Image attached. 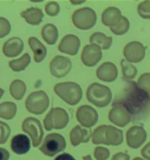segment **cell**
<instances>
[{"label": "cell", "instance_id": "cell-30", "mask_svg": "<svg viewBox=\"0 0 150 160\" xmlns=\"http://www.w3.org/2000/svg\"><path fill=\"white\" fill-rule=\"evenodd\" d=\"M130 28V22L126 17L122 16L120 22L116 26L110 28L112 33L116 35H122L126 33Z\"/></svg>", "mask_w": 150, "mask_h": 160}, {"label": "cell", "instance_id": "cell-8", "mask_svg": "<svg viewBox=\"0 0 150 160\" xmlns=\"http://www.w3.org/2000/svg\"><path fill=\"white\" fill-rule=\"evenodd\" d=\"M66 147L65 138L61 134L52 133L45 137L39 150L45 155L53 157Z\"/></svg>", "mask_w": 150, "mask_h": 160}, {"label": "cell", "instance_id": "cell-4", "mask_svg": "<svg viewBox=\"0 0 150 160\" xmlns=\"http://www.w3.org/2000/svg\"><path fill=\"white\" fill-rule=\"evenodd\" d=\"M86 98L90 103L103 108L108 106L112 100V92L104 85L94 83L89 86L86 92Z\"/></svg>", "mask_w": 150, "mask_h": 160}, {"label": "cell", "instance_id": "cell-42", "mask_svg": "<svg viewBox=\"0 0 150 160\" xmlns=\"http://www.w3.org/2000/svg\"><path fill=\"white\" fill-rule=\"evenodd\" d=\"M83 160H92V157H91V155H87V156H85L84 157H83Z\"/></svg>", "mask_w": 150, "mask_h": 160}, {"label": "cell", "instance_id": "cell-33", "mask_svg": "<svg viewBox=\"0 0 150 160\" xmlns=\"http://www.w3.org/2000/svg\"><path fill=\"white\" fill-rule=\"evenodd\" d=\"M138 12L144 19H150V1H145L138 7Z\"/></svg>", "mask_w": 150, "mask_h": 160}, {"label": "cell", "instance_id": "cell-44", "mask_svg": "<svg viewBox=\"0 0 150 160\" xmlns=\"http://www.w3.org/2000/svg\"><path fill=\"white\" fill-rule=\"evenodd\" d=\"M133 160H144V159H142V158H141L140 157H136L135 158H134Z\"/></svg>", "mask_w": 150, "mask_h": 160}, {"label": "cell", "instance_id": "cell-39", "mask_svg": "<svg viewBox=\"0 0 150 160\" xmlns=\"http://www.w3.org/2000/svg\"><path fill=\"white\" fill-rule=\"evenodd\" d=\"M9 152L3 148L0 147V160H8Z\"/></svg>", "mask_w": 150, "mask_h": 160}, {"label": "cell", "instance_id": "cell-13", "mask_svg": "<svg viewBox=\"0 0 150 160\" xmlns=\"http://www.w3.org/2000/svg\"><path fill=\"white\" fill-rule=\"evenodd\" d=\"M103 56L102 49L96 44H89L84 47L81 59L85 66L93 67L96 65Z\"/></svg>", "mask_w": 150, "mask_h": 160}, {"label": "cell", "instance_id": "cell-6", "mask_svg": "<svg viewBox=\"0 0 150 160\" xmlns=\"http://www.w3.org/2000/svg\"><path fill=\"white\" fill-rule=\"evenodd\" d=\"M69 122V114L64 108H52L43 120V124L47 131L52 129H62L66 127Z\"/></svg>", "mask_w": 150, "mask_h": 160}, {"label": "cell", "instance_id": "cell-7", "mask_svg": "<svg viewBox=\"0 0 150 160\" xmlns=\"http://www.w3.org/2000/svg\"><path fill=\"white\" fill-rule=\"evenodd\" d=\"M72 19L76 28L82 30H89L96 24L97 15L93 9L84 7L75 11Z\"/></svg>", "mask_w": 150, "mask_h": 160}, {"label": "cell", "instance_id": "cell-14", "mask_svg": "<svg viewBox=\"0 0 150 160\" xmlns=\"http://www.w3.org/2000/svg\"><path fill=\"white\" fill-rule=\"evenodd\" d=\"M147 138V132L141 126L131 127L127 132V144L131 148H139L145 142Z\"/></svg>", "mask_w": 150, "mask_h": 160}, {"label": "cell", "instance_id": "cell-28", "mask_svg": "<svg viewBox=\"0 0 150 160\" xmlns=\"http://www.w3.org/2000/svg\"><path fill=\"white\" fill-rule=\"evenodd\" d=\"M31 58L28 53H25L18 59L11 61L9 62L10 68L14 72H21L25 70L30 64Z\"/></svg>", "mask_w": 150, "mask_h": 160}, {"label": "cell", "instance_id": "cell-26", "mask_svg": "<svg viewBox=\"0 0 150 160\" xmlns=\"http://www.w3.org/2000/svg\"><path fill=\"white\" fill-rule=\"evenodd\" d=\"M27 91V86L22 80H14L9 87V92L14 99L20 100L23 98Z\"/></svg>", "mask_w": 150, "mask_h": 160}, {"label": "cell", "instance_id": "cell-15", "mask_svg": "<svg viewBox=\"0 0 150 160\" xmlns=\"http://www.w3.org/2000/svg\"><path fill=\"white\" fill-rule=\"evenodd\" d=\"M124 55L130 63H139L144 58L145 48L142 43L132 41L127 43L124 49Z\"/></svg>", "mask_w": 150, "mask_h": 160}, {"label": "cell", "instance_id": "cell-3", "mask_svg": "<svg viewBox=\"0 0 150 160\" xmlns=\"http://www.w3.org/2000/svg\"><path fill=\"white\" fill-rule=\"evenodd\" d=\"M54 92L66 103L75 106L79 103L83 96L82 88L79 84L73 82H63L55 85Z\"/></svg>", "mask_w": 150, "mask_h": 160}, {"label": "cell", "instance_id": "cell-1", "mask_svg": "<svg viewBox=\"0 0 150 160\" xmlns=\"http://www.w3.org/2000/svg\"><path fill=\"white\" fill-rule=\"evenodd\" d=\"M128 93L126 94V99L123 100L122 104L134 118H138L146 113L148 108L147 104L150 103V98L143 90L136 86L135 82H130Z\"/></svg>", "mask_w": 150, "mask_h": 160}, {"label": "cell", "instance_id": "cell-18", "mask_svg": "<svg viewBox=\"0 0 150 160\" xmlns=\"http://www.w3.org/2000/svg\"><path fill=\"white\" fill-rule=\"evenodd\" d=\"M23 48L24 43L21 38L12 37L5 42L2 51L6 57L14 58L18 57L21 53Z\"/></svg>", "mask_w": 150, "mask_h": 160}, {"label": "cell", "instance_id": "cell-22", "mask_svg": "<svg viewBox=\"0 0 150 160\" xmlns=\"http://www.w3.org/2000/svg\"><path fill=\"white\" fill-rule=\"evenodd\" d=\"M28 44L33 52L35 61L37 63L43 61L47 57V48L38 38L33 37L29 38Z\"/></svg>", "mask_w": 150, "mask_h": 160}, {"label": "cell", "instance_id": "cell-34", "mask_svg": "<svg viewBox=\"0 0 150 160\" xmlns=\"http://www.w3.org/2000/svg\"><path fill=\"white\" fill-rule=\"evenodd\" d=\"M11 31V26L8 19L0 17V38L7 36Z\"/></svg>", "mask_w": 150, "mask_h": 160}, {"label": "cell", "instance_id": "cell-38", "mask_svg": "<svg viewBox=\"0 0 150 160\" xmlns=\"http://www.w3.org/2000/svg\"><path fill=\"white\" fill-rule=\"evenodd\" d=\"M112 160H130V157L125 152H118L112 156Z\"/></svg>", "mask_w": 150, "mask_h": 160}, {"label": "cell", "instance_id": "cell-24", "mask_svg": "<svg viewBox=\"0 0 150 160\" xmlns=\"http://www.w3.org/2000/svg\"><path fill=\"white\" fill-rule=\"evenodd\" d=\"M42 37L48 44L54 45L59 37L58 29L53 24H46L42 29Z\"/></svg>", "mask_w": 150, "mask_h": 160}, {"label": "cell", "instance_id": "cell-37", "mask_svg": "<svg viewBox=\"0 0 150 160\" xmlns=\"http://www.w3.org/2000/svg\"><path fill=\"white\" fill-rule=\"evenodd\" d=\"M141 155L147 160H150V142L147 143L141 150Z\"/></svg>", "mask_w": 150, "mask_h": 160}, {"label": "cell", "instance_id": "cell-23", "mask_svg": "<svg viewBox=\"0 0 150 160\" xmlns=\"http://www.w3.org/2000/svg\"><path fill=\"white\" fill-rule=\"evenodd\" d=\"M21 16L25 19L28 24L32 25H38L42 22L44 15L41 9L31 7L23 11L21 13Z\"/></svg>", "mask_w": 150, "mask_h": 160}, {"label": "cell", "instance_id": "cell-9", "mask_svg": "<svg viewBox=\"0 0 150 160\" xmlns=\"http://www.w3.org/2000/svg\"><path fill=\"white\" fill-rule=\"evenodd\" d=\"M22 129L31 137L33 147H38L41 144L43 137V131L41 123L37 118H27L22 123Z\"/></svg>", "mask_w": 150, "mask_h": 160}, {"label": "cell", "instance_id": "cell-25", "mask_svg": "<svg viewBox=\"0 0 150 160\" xmlns=\"http://www.w3.org/2000/svg\"><path fill=\"white\" fill-rule=\"evenodd\" d=\"M92 44H96L101 48L102 49L107 50L111 47L112 44V37H107L102 32H95L90 37L89 39Z\"/></svg>", "mask_w": 150, "mask_h": 160}, {"label": "cell", "instance_id": "cell-36", "mask_svg": "<svg viewBox=\"0 0 150 160\" xmlns=\"http://www.w3.org/2000/svg\"><path fill=\"white\" fill-rule=\"evenodd\" d=\"M110 155V151L103 147H98L95 148L94 155L97 160H107Z\"/></svg>", "mask_w": 150, "mask_h": 160}, {"label": "cell", "instance_id": "cell-10", "mask_svg": "<svg viewBox=\"0 0 150 160\" xmlns=\"http://www.w3.org/2000/svg\"><path fill=\"white\" fill-rule=\"evenodd\" d=\"M108 118L118 127H124L131 122V115L122 104L116 103L110 111Z\"/></svg>", "mask_w": 150, "mask_h": 160}, {"label": "cell", "instance_id": "cell-19", "mask_svg": "<svg viewBox=\"0 0 150 160\" xmlns=\"http://www.w3.org/2000/svg\"><path fill=\"white\" fill-rule=\"evenodd\" d=\"M122 17L120 10L114 7H110L104 11L102 15V21L103 25L110 28L116 26L120 22Z\"/></svg>", "mask_w": 150, "mask_h": 160}, {"label": "cell", "instance_id": "cell-12", "mask_svg": "<svg viewBox=\"0 0 150 160\" xmlns=\"http://www.w3.org/2000/svg\"><path fill=\"white\" fill-rule=\"evenodd\" d=\"M76 118L83 127L89 128L94 126L98 120V112L92 106L84 105L80 106L76 111Z\"/></svg>", "mask_w": 150, "mask_h": 160}, {"label": "cell", "instance_id": "cell-16", "mask_svg": "<svg viewBox=\"0 0 150 160\" xmlns=\"http://www.w3.org/2000/svg\"><path fill=\"white\" fill-rule=\"evenodd\" d=\"M80 47L79 38L74 35H67L62 38L58 49L60 52L74 56L78 54Z\"/></svg>", "mask_w": 150, "mask_h": 160}, {"label": "cell", "instance_id": "cell-35", "mask_svg": "<svg viewBox=\"0 0 150 160\" xmlns=\"http://www.w3.org/2000/svg\"><path fill=\"white\" fill-rule=\"evenodd\" d=\"M45 12L47 14L51 17H55L60 12V6L59 4L55 1H51L47 4L45 8Z\"/></svg>", "mask_w": 150, "mask_h": 160}, {"label": "cell", "instance_id": "cell-43", "mask_svg": "<svg viewBox=\"0 0 150 160\" xmlns=\"http://www.w3.org/2000/svg\"><path fill=\"white\" fill-rule=\"evenodd\" d=\"M4 94V90L1 88H0V99L2 98Z\"/></svg>", "mask_w": 150, "mask_h": 160}, {"label": "cell", "instance_id": "cell-17", "mask_svg": "<svg viewBox=\"0 0 150 160\" xmlns=\"http://www.w3.org/2000/svg\"><path fill=\"white\" fill-rule=\"evenodd\" d=\"M117 66L110 62H106L98 67L96 75L100 80L106 82H112L118 77Z\"/></svg>", "mask_w": 150, "mask_h": 160}, {"label": "cell", "instance_id": "cell-5", "mask_svg": "<svg viewBox=\"0 0 150 160\" xmlns=\"http://www.w3.org/2000/svg\"><path fill=\"white\" fill-rule=\"evenodd\" d=\"M50 101L48 94L42 90L32 92L25 101V106L29 113L40 115L47 111Z\"/></svg>", "mask_w": 150, "mask_h": 160}, {"label": "cell", "instance_id": "cell-31", "mask_svg": "<svg viewBox=\"0 0 150 160\" xmlns=\"http://www.w3.org/2000/svg\"><path fill=\"white\" fill-rule=\"evenodd\" d=\"M138 87L145 92L150 98V73H145L141 76L138 80Z\"/></svg>", "mask_w": 150, "mask_h": 160}, {"label": "cell", "instance_id": "cell-41", "mask_svg": "<svg viewBox=\"0 0 150 160\" xmlns=\"http://www.w3.org/2000/svg\"><path fill=\"white\" fill-rule=\"evenodd\" d=\"M79 1H71V2L74 4H81V3H83L84 2V1H80V2H78Z\"/></svg>", "mask_w": 150, "mask_h": 160}, {"label": "cell", "instance_id": "cell-21", "mask_svg": "<svg viewBox=\"0 0 150 160\" xmlns=\"http://www.w3.org/2000/svg\"><path fill=\"white\" fill-rule=\"evenodd\" d=\"M11 148L17 154H25L27 153L31 148L30 140L28 137L24 134H18L12 139Z\"/></svg>", "mask_w": 150, "mask_h": 160}, {"label": "cell", "instance_id": "cell-20", "mask_svg": "<svg viewBox=\"0 0 150 160\" xmlns=\"http://www.w3.org/2000/svg\"><path fill=\"white\" fill-rule=\"evenodd\" d=\"M92 136V131L89 128L76 126L70 132V141L73 146H79L81 143L88 142Z\"/></svg>", "mask_w": 150, "mask_h": 160}, {"label": "cell", "instance_id": "cell-27", "mask_svg": "<svg viewBox=\"0 0 150 160\" xmlns=\"http://www.w3.org/2000/svg\"><path fill=\"white\" fill-rule=\"evenodd\" d=\"M17 112L16 104L11 102H5L0 104V118L11 120L15 116Z\"/></svg>", "mask_w": 150, "mask_h": 160}, {"label": "cell", "instance_id": "cell-2", "mask_svg": "<svg viewBox=\"0 0 150 160\" xmlns=\"http://www.w3.org/2000/svg\"><path fill=\"white\" fill-rule=\"evenodd\" d=\"M92 137L94 144L120 146L123 142V132L111 125H102L94 130Z\"/></svg>", "mask_w": 150, "mask_h": 160}, {"label": "cell", "instance_id": "cell-11", "mask_svg": "<svg viewBox=\"0 0 150 160\" xmlns=\"http://www.w3.org/2000/svg\"><path fill=\"white\" fill-rule=\"evenodd\" d=\"M49 67L52 75L56 78H62L70 72L72 63L68 57L58 55L52 60Z\"/></svg>", "mask_w": 150, "mask_h": 160}, {"label": "cell", "instance_id": "cell-40", "mask_svg": "<svg viewBox=\"0 0 150 160\" xmlns=\"http://www.w3.org/2000/svg\"><path fill=\"white\" fill-rule=\"evenodd\" d=\"M55 160H76L73 156L68 153H63L58 155Z\"/></svg>", "mask_w": 150, "mask_h": 160}, {"label": "cell", "instance_id": "cell-29", "mask_svg": "<svg viewBox=\"0 0 150 160\" xmlns=\"http://www.w3.org/2000/svg\"><path fill=\"white\" fill-rule=\"evenodd\" d=\"M122 72L124 78L127 80H132L137 75V69L135 66L126 59L121 61Z\"/></svg>", "mask_w": 150, "mask_h": 160}, {"label": "cell", "instance_id": "cell-32", "mask_svg": "<svg viewBox=\"0 0 150 160\" xmlns=\"http://www.w3.org/2000/svg\"><path fill=\"white\" fill-rule=\"evenodd\" d=\"M11 134V128L8 124L0 121V144L5 143Z\"/></svg>", "mask_w": 150, "mask_h": 160}]
</instances>
